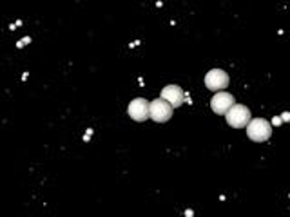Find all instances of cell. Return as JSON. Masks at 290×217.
Instances as JSON below:
<instances>
[{
    "label": "cell",
    "instance_id": "7a4b0ae2",
    "mask_svg": "<svg viewBox=\"0 0 290 217\" xmlns=\"http://www.w3.org/2000/svg\"><path fill=\"white\" fill-rule=\"evenodd\" d=\"M225 116H227V123L234 129H243V127L249 125V121L252 119L250 118V109L241 105V103H234Z\"/></svg>",
    "mask_w": 290,
    "mask_h": 217
},
{
    "label": "cell",
    "instance_id": "9c48e42d",
    "mask_svg": "<svg viewBox=\"0 0 290 217\" xmlns=\"http://www.w3.org/2000/svg\"><path fill=\"white\" fill-rule=\"evenodd\" d=\"M272 123H274V125H281V123H283V121H281V116H276V118L272 119Z\"/></svg>",
    "mask_w": 290,
    "mask_h": 217
},
{
    "label": "cell",
    "instance_id": "5b68a950",
    "mask_svg": "<svg viewBox=\"0 0 290 217\" xmlns=\"http://www.w3.org/2000/svg\"><path fill=\"white\" fill-rule=\"evenodd\" d=\"M232 105H234V96L229 94V92H223V90H219L218 94H214L212 100H210V107L216 114H227Z\"/></svg>",
    "mask_w": 290,
    "mask_h": 217
},
{
    "label": "cell",
    "instance_id": "3957f363",
    "mask_svg": "<svg viewBox=\"0 0 290 217\" xmlns=\"http://www.w3.org/2000/svg\"><path fill=\"white\" fill-rule=\"evenodd\" d=\"M172 116V107L163 100V98H158V100H152L149 103V118L156 123H165L170 119Z\"/></svg>",
    "mask_w": 290,
    "mask_h": 217
},
{
    "label": "cell",
    "instance_id": "277c9868",
    "mask_svg": "<svg viewBox=\"0 0 290 217\" xmlns=\"http://www.w3.org/2000/svg\"><path fill=\"white\" fill-rule=\"evenodd\" d=\"M205 85L214 92H219L229 85V74L221 69H210L205 74Z\"/></svg>",
    "mask_w": 290,
    "mask_h": 217
},
{
    "label": "cell",
    "instance_id": "6da1fadb",
    "mask_svg": "<svg viewBox=\"0 0 290 217\" xmlns=\"http://www.w3.org/2000/svg\"><path fill=\"white\" fill-rule=\"evenodd\" d=\"M247 134H249V138L256 143L266 141L272 134V125H270V121H266L263 118H254V119L249 121V125H247Z\"/></svg>",
    "mask_w": 290,
    "mask_h": 217
},
{
    "label": "cell",
    "instance_id": "ba28073f",
    "mask_svg": "<svg viewBox=\"0 0 290 217\" xmlns=\"http://www.w3.org/2000/svg\"><path fill=\"white\" fill-rule=\"evenodd\" d=\"M31 42V36H26V38H22V40H18V42H16V47L20 49V47H24L26 44H29Z\"/></svg>",
    "mask_w": 290,
    "mask_h": 217
},
{
    "label": "cell",
    "instance_id": "8992f818",
    "mask_svg": "<svg viewBox=\"0 0 290 217\" xmlns=\"http://www.w3.org/2000/svg\"><path fill=\"white\" fill-rule=\"evenodd\" d=\"M160 98H163L172 109H178L181 103L185 101V92L181 90V87H178V85H167V87L162 89Z\"/></svg>",
    "mask_w": 290,
    "mask_h": 217
},
{
    "label": "cell",
    "instance_id": "52a82bcc",
    "mask_svg": "<svg viewBox=\"0 0 290 217\" xmlns=\"http://www.w3.org/2000/svg\"><path fill=\"white\" fill-rule=\"evenodd\" d=\"M129 116L134 121H145L149 118V101L143 98H134L129 103Z\"/></svg>",
    "mask_w": 290,
    "mask_h": 217
}]
</instances>
